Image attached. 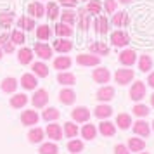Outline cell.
I'll return each mask as SVG.
<instances>
[{"label":"cell","instance_id":"1","mask_svg":"<svg viewBox=\"0 0 154 154\" xmlns=\"http://www.w3.org/2000/svg\"><path fill=\"white\" fill-rule=\"evenodd\" d=\"M133 69H130V68H121V69H118L116 73H114V80H116V83L119 85H126L130 83L133 80Z\"/></svg>","mask_w":154,"mask_h":154},{"label":"cell","instance_id":"2","mask_svg":"<svg viewBox=\"0 0 154 154\" xmlns=\"http://www.w3.org/2000/svg\"><path fill=\"white\" fill-rule=\"evenodd\" d=\"M135 61H137V54H135V50L126 49V50H121V52H119V63L123 64L125 68H130L132 64H135Z\"/></svg>","mask_w":154,"mask_h":154},{"label":"cell","instance_id":"3","mask_svg":"<svg viewBox=\"0 0 154 154\" xmlns=\"http://www.w3.org/2000/svg\"><path fill=\"white\" fill-rule=\"evenodd\" d=\"M76 63L80 66H99L100 57L95 56V54H80L76 57Z\"/></svg>","mask_w":154,"mask_h":154},{"label":"cell","instance_id":"4","mask_svg":"<svg viewBox=\"0 0 154 154\" xmlns=\"http://www.w3.org/2000/svg\"><path fill=\"white\" fill-rule=\"evenodd\" d=\"M92 78H94L95 83H107L111 80V73H109L107 68H97L92 73Z\"/></svg>","mask_w":154,"mask_h":154},{"label":"cell","instance_id":"5","mask_svg":"<svg viewBox=\"0 0 154 154\" xmlns=\"http://www.w3.org/2000/svg\"><path fill=\"white\" fill-rule=\"evenodd\" d=\"M31 102H33L35 107H43V106H47V102H49V92L43 90V88L36 90L33 99H31Z\"/></svg>","mask_w":154,"mask_h":154},{"label":"cell","instance_id":"6","mask_svg":"<svg viewBox=\"0 0 154 154\" xmlns=\"http://www.w3.org/2000/svg\"><path fill=\"white\" fill-rule=\"evenodd\" d=\"M144 95H146V85L142 83V82H135L132 85V88H130V99L140 100Z\"/></svg>","mask_w":154,"mask_h":154},{"label":"cell","instance_id":"7","mask_svg":"<svg viewBox=\"0 0 154 154\" xmlns=\"http://www.w3.org/2000/svg\"><path fill=\"white\" fill-rule=\"evenodd\" d=\"M73 119L75 121H78V123H85V121H88V118H90V111L87 109V107H75L73 109Z\"/></svg>","mask_w":154,"mask_h":154},{"label":"cell","instance_id":"8","mask_svg":"<svg viewBox=\"0 0 154 154\" xmlns=\"http://www.w3.org/2000/svg\"><path fill=\"white\" fill-rule=\"evenodd\" d=\"M128 35H126L125 31H121V29H118V31H114L111 35V42L112 45H116V47H125L126 43H128Z\"/></svg>","mask_w":154,"mask_h":154},{"label":"cell","instance_id":"9","mask_svg":"<svg viewBox=\"0 0 154 154\" xmlns=\"http://www.w3.org/2000/svg\"><path fill=\"white\" fill-rule=\"evenodd\" d=\"M59 100H61L63 104L69 106L76 100V94L71 90V88H63V90L59 92Z\"/></svg>","mask_w":154,"mask_h":154},{"label":"cell","instance_id":"10","mask_svg":"<svg viewBox=\"0 0 154 154\" xmlns=\"http://www.w3.org/2000/svg\"><path fill=\"white\" fill-rule=\"evenodd\" d=\"M33 52H35L40 59H50V57H52V49H50L49 45H45V43H36Z\"/></svg>","mask_w":154,"mask_h":154},{"label":"cell","instance_id":"11","mask_svg":"<svg viewBox=\"0 0 154 154\" xmlns=\"http://www.w3.org/2000/svg\"><path fill=\"white\" fill-rule=\"evenodd\" d=\"M21 85L24 90H33L36 88V78L35 75H29V73H24L21 76Z\"/></svg>","mask_w":154,"mask_h":154},{"label":"cell","instance_id":"12","mask_svg":"<svg viewBox=\"0 0 154 154\" xmlns=\"http://www.w3.org/2000/svg\"><path fill=\"white\" fill-rule=\"evenodd\" d=\"M114 94H116V92H114L112 87H102V88H99V92H97V99L102 100V102H107V100H112Z\"/></svg>","mask_w":154,"mask_h":154},{"label":"cell","instance_id":"13","mask_svg":"<svg viewBox=\"0 0 154 154\" xmlns=\"http://www.w3.org/2000/svg\"><path fill=\"white\" fill-rule=\"evenodd\" d=\"M36 121H38V114H36V111H23L21 114V123L23 125H36Z\"/></svg>","mask_w":154,"mask_h":154},{"label":"cell","instance_id":"14","mask_svg":"<svg viewBox=\"0 0 154 154\" xmlns=\"http://www.w3.org/2000/svg\"><path fill=\"white\" fill-rule=\"evenodd\" d=\"M17 80L16 78H4L2 80V92H5V94H12V92H16V88H17Z\"/></svg>","mask_w":154,"mask_h":154},{"label":"cell","instance_id":"15","mask_svg":"<svg viewBox=\"0 0 154 154\" xmlns=\"http://www.w3.org/2000/svg\"><path fill=\"white\" fill-rule=\"evenodd\" d=\"M17 59L21 64H29L33 61V50L28 49V47H23L19 52H17Z\"/></svg>","mask_w":154,"mask_h":154},{"label":"cell","instance_id":"16","mask_svg":"<svg viewBox=\"0 0 154 154\" xmlns=\"http://www.w3.org/2000/svg\"><path fill=\"white\" fill-rule=\"evenodd\" d=\"M94 114H95L99 119H106V118H109V116L112 114V107H111V106H107V104L97 106V107H95V111H94Z\"/></svg>","mask_w":154,"mask_h":154},{"label":"cell","instance_id":"17","mask_svg":"<svg viewBox=\"0 0 154 154\" xmlns=\"http://www.w3.org/2000/svg\"><path fill=\"white\" fill-rule=\"evenodd\" d=\"M133 132L137 133V135H140V137H147L149 135V132H151V128H149V123H146V121H137V123H133Z\"/></svg>","mask_w":154,"mask_h":154},{"label":"cell","instance_id":"18","mask_svg":"<svg viewBox=\"0 0 154 154\" xmlns=\"http://www.w3.org/2000/svg\"><path fill=\"white\" fill-rule=\"evenodd\" d=\"M54 49H56L57 52L66 54V52H69V50L73 49V43H71L69 40H66V38H61V40H56V42H54Z\"/></svg>","mask_w":154,"mask_h":154},{"label":"cell","instance_id":"19","mask_svg":"<svg viewBox=\"0 0 154 154\" xmlns=\"http://www.w3.org/2000/svg\"><path fill=\"white\" fill-rule=\"evenodd\" d=\"M28 12L33 16V17H43V14H45V7H43L40 2H33V4H29Z\"/></svg>","mask_w":154,"mask_h":154},{"label":"cell","instance_id":"20","mask_svg":"<svg viewBox=\"0 0 154 154\" xmlns=\"http://www.w3.org/2000/svg\"><path fill=\"white\" fill-rule=\"evenodd\" d=\"M57 82L61 85H73L76 82V76L73 75V73H66V71H61L59 75H57Z\"/></svg>","mask_w":154,"mask_h":154},{"label":"cell","instance_id":"21","mask_svg":"<svg viewBox=\"0 0 154 154\" xmlns=\"http://www.w3.org/2000/svg\"><path fill=\"white\" fill-rule=\"evenodd\" d=\"M144 147H146V142L142 139L133 137V139L128 140V149H130L132 152H140V151H144Z\"/></svg>","mask_w":154,"mask_h":154},{"label":"cell","instance_id":"22","mask_svg":"<svg viewBox=\"0 0 154 154\" xmlns=\"http://www.w3.org/2000/svg\"><path fill=\"white\" fill-rule=\"evenodd\" d=\"M99 130H100V133H102L104 137H112V135L116 133V126L112 125L111 121H102L100 126H99Z\"/></svg>","mask_w":154,"mask_h":154},{"label":"cell","instance_id":"23","mask_svg":"<svg viewBox=\"0 0 154 154\" xmlns=\"http://www.w3.org/2000/svg\"><path fill=\"white\" fill-rule=\"evenodd\" d=\"M47 135H49V139H52V140H59L63 137V130H61L59 125L52 123V125L47 126Z\"/></svg>","mask_w":154,"mask_h":154},{"label":"cell","instance_id":"24","mask_svg":"<svg viewBox=\"0 0 154 154\" xmlns=\"http://www.w3.org/2000/svg\"><path fill=\"white\" fill-rule=\"evenodd\" d=\"M95 135H97V128H95V126L90 125V123L83 125V128H82V137H83L85 140H92V139H95Z\"/></svg>","mask_w":154,"mask_h":154},{"label":"cell","instance_id":"25","mask_svg":"<svg viewBox=\"0 0 154 154\" xmlns=\"http://www.w3.org/2000/svg\"><path fill=\"white\" fill-rule=\"evenodd\" d=\"M69 66H71V59L68 56H59L56 61H54V68H56V69H59V71L68 69Z\"/></svg>","mask_w":154,"mask_h":154},{"label":"cell","instance_id":"26","mask_svg":"<svg viewBox=\"0 0 154 154\" xmlns=\"http://www.w3.org/2000/svg\"><path fill=\"white\" fill-rule=\"evenodd\" d=\"M28 102V97L24 95V94H16L14 97H11V106L16 107V109H19V107H24Z\"/></svg>","mask_w":154,"mask_h":154},{"label":"cell","instance_id":"27","mask_svg":"<svg viewBox=\"0 0 154 154\" xmlns=\"http://www.w3.org/2000/svg\"><path fill=\"white\" fill-rule=\"evenodd\" d=\"M61 23H64V24H73V23L76 21V12H73L71 9H66V11H63L61 12Z\"/></svg>","mask_w":154,"mask_h":154},{"label":"cell","instance_id":"28","mask_svg":"<svg viewBox=\"0 0 154 154\" xmlns=\"http://www.w3.org/2000/svg\"><path fill=\"white\" fill-rule=\"evenodd\" d=\"M116 125H118L121 130H126V128H130V125H132V118H130L126 112L118 114V118H116Z\"/></svg>","mask_w":154,"mask_h":154},{"label":"cell","instance_id":"29","mask_svg":"<svg viewBox=\"0 0 154 154\" xmlns=\"http://www.w3.org/2000/svg\"><path fill=\"white\" fill-rule=\"evenodd\" d=\"M90 50H92V54H95V56H107L109 54V49H107V45H104L102 42H99V43H92L90 45Z\"/></svg>","mask_w":154,"mask_h":154},{"label":"cell","instance_id":"30","mask_svg":"<svg viewBox=\"0 0 154 154\" xmlns=\"http://www.w3.org/2000/svg\"><path fill=\"white\" fill-rule=\"evenodd\" d=\"M139 69L144 71V73H147L149 69H152V59H151V56H140Z\"/></svg>","mask_w":154,"mask_h":154},{"label":"cell","instance_id":"31","mask_svg":"<svg viewBox=\"0 0 154 154\" xmlns=\"http://www.w3.org/2000/svg\"><path fill=\"white\" fill-rule=\"evenodd\" d=\"M17 26L23 29H26V31H31V29L35 28V21L31 17H28V16H24V17H19L17 19Z\"/></svg>","mask_w":154,"mask_h":154},{"label":"cell","instance_id":"32","mask_svg":"<svg viewBox=\"0 0 154 154\" xmlns=\"http://www.w3.org/2000/svg\"><path fill=\"white\" fill-rule=\"evenodd\" d=\"M56 33H57V36H71L73 35V28H71L69 24L59 23L56 26Z\"/></svg>","mask_w":154,"mask_h":154},{"label":"cell","instance_id":"33","mask_svg":"<svg viewBox=\"0 0 154 154\" xmlns=\"http://www.w3.org/2000/svg\"><path fill=\"white\" fill-rule=\"evenodd\" d=\"M38 152H40V154H57V152H59V149H57L56 144H52V142H45V144L40 146Z\"/></svg>","mask_w":154,"mask_h":154},{"label":"cell","instance_id":"34","mask_svg":"<svg viewBox=\"0 0 154 154\" xmlns=\"http://www.w3.org/2000/svg\"><path fill=\"white\" fill-rule=\"evenodd\" d=\"M28 139H29V142H33V144L42 142V139H43V130H42V128H33V130H29Z\"/></svg>","mask_w":154,"mask_h":154},{"label":"cell","instance_id":"35","mask_svg":"<svg viewBox=\"0 0 154 154\" xmlns=\"http://www.w3.org/2000/svg\"><path fill=\"white\" fill-rule=\"evenodd\" d=\"M33 73H35L36 76L45 78V76H49V68L43 63H35L33 64Z\"/></svg>","mask_w":154,"mask_h":154},{"label":"cell","instance_id":"36","mask_svg":"<svg viewBox=\"0 0 154 154\" xmlns=\"http://www.w3.org/2000/svg\"><path fill=\"white\" fill-rule=\"evenodd\" d=\"M59 116H61V112L57 111L56 107H47L42 114V118L45 119V121H54V119H57Z\"/></svg>","mask_w":154,"mask_h":154},{"label":"cell","instance_id":"37","mask_svg":"<svg viewBox=\"0 0 154 154\" xmlns=\"http://www.w3.org/2000/svg\"><path fill=\"white\" fill-rule=\"evenodd\" d=\"M126 23H128V16H126V12H116V14L112 16V24L114 26H125Z\"/></svg>","mask_w":154,"mask_h":154},{"label":"cell","instance_id":"38","mask_svg":"<svg viewBox=\"0 0 154 154\" xmlns=\"http://www.w3.org/2000/svg\"><path fill=\"white\" fill-rule=\"evenodd\" d=\"M45 14L49 16L50 19H57V16L61 14V12H59V7H57V4H56V2H49V4H47Z\"/></svg>","mask_w":154,"mask_h":154},{"label":"cell","instance_id":"39","mask_svg":"<svg viewBox=\"0 0 154 154\" xmlns=\"http://www.w3.org/2000/svg\"><path fill=\"white\" fill-rule=\"evenodd\" d=\"M36 36H38V40H49L50 28L47 26V24H40V26H36Z\"/></svg>","mask_w":154,"mask_h":154},{"label":"cell","instance_id":"40","mask_svg":"<svg viewBox=\"0 0 154 154\" xmlns=\"http://www.w3.org/2000/svg\"><path fill=\"white\" fill-rule=\"evenodd\" d=\"M14 21V14L12 12H2L0 14V26L2 28H9Z\"/></svg>","mask_w":154,"mask_h":154},{"label":"cell","instance_id":"41","mask_svg":"<svg viewBox=\"0 0 154 154\" xmlns=\"http://www.w3.org/2000/svg\"><path fill=\"white\" fill-rule=\"evenodd\" d=\"M100 11H102V4L99 0H90L88 2V5H87V12L88 14H100Z\"/></svg>","mask_w":154,"mask_h":154},{"label":"cell","instance_id":"42","mask_svg":"<svg viewBox=\"0 0 154 154\" xmlns=\"http://www.w3.org/2000/svg\"><path fill=\"white\" fill-rule=\"evenodd\" d=\"M95 29H97V33H100V35L107 33V19H106L104 16L97 17V21H95Z\"/></svg>","mask_w":154,"mask_h":154},{"label":"cell","instance_id":"43","mask_svg":"<svg viewBox=\"0 0 154 154\" xmlns=\"http://www.w3.org/2000/svg\"><path fill=\"white\" fill-rule=\"evenodd\" d=\"M76 16L80 17V28L82 29L88 28V12H87V9H80Z\"/></svg>","mask_w":154,"mask_h":154},{"label":"cell","instance_id":"44","mask_svg":"<svg viewBox=\"0 0 154 154\" xmlns=\"http://www.w3.org/2000/svg\"><path fill=\"white\" fill-rule=\"evenodd\" d=\"M64 133H66V137H68V139H75V137H76L78 135V126L76 125H73V123H66V125H64Z\"/></svg>","mask_w":154,"mask_h":154},{"label":"cell","instance_id":"45","mask_svg":"<svg viewBox=\"0 0 154 154\" xmlns=\"http://www.w3.org/2000/svg\"><path fill=\"white\" fill-rule=\"evenodd\" d=\"M11 42L14 43V45H23V43L26 42V40H24V35H23V31L14 29V31H12V35H11Z\"/></svg>","mask_w":154,"mask_h":154},{"label":"cell","instance_id":"46","mask_svg":"<svg viewBox=\"0 0 154 154\" xmlns=\"http://www.w3.org/2000/svg\"><path fill=\"white\" fill-rule=\"evenodd\" d=\"M82 149H83V142L82 140H71L69 144H68V151L69 152H82Z\"/></svg>","mask_w":154,"mask_h":154},{"label":"cell","instance_id":"47","mask_svg":"<svg viewBox=\"0 0 154 154\" xmlns=\"http://www.w3.org/2000/svg\"><path fill=\"white\" fill-rule=\"evenodd\" d=\"M133 114H135V116H142V118H144V116H147V114H149V107H147V106H144V104H137L135 107H133Z\"/></svg>","mask_w":154,"mask_h":154},{"label":"cell","instance_id":"48","mask_svg":"<svg viewBox=\"0 0 154 154\" xmlns=\"http://www.w3.org/2000/svg\"><path fill=\"white\" fill-rule=\"evenodd\" d=\"M116 0H104V7H106V12L107 14H112L114 11H116Z\"/></svg>","mask_w":154,"mask_h":154},{"label":"cell","instance_id":"49","mask_svg":"<svg viewBox=\"0 0 154 154\" xmlns=\"http://www.w3.org/2000/svg\"><path fill=\"white\" fill-rule=\"evenodd\" d=\"M59 4H61V5H64V7L71 9V7H76L78 0H59Z\"/></svg>","mask_w":154,"mask_h":154},{"label":"cell","instance_id":"50","mask_svg":"<svg viewBox=\"0 0 154 154\" xmlns=\"http://www.w3.org/2000/svg\"><path fill=\"white\" fill-rule=\"evenodd\" d=\"M128 151H130V149H126L123 144H118V146L114 147V154H130Z\"/></svg>","mask_w":154,"mask_h":154},{"label":"cell","instance_id":"51","mask_svg":"<svg viewBox=\"0 0 154 154\" xmlns=\"http://www.w3.org/2000/svg\"><path fill=\"white\" fill-rule=\"evenodd\" d=\"M9 38H11V36H9L7 33H4V35L0 36V47H4V45L9 42Z\"/></svg>","mask_w":154,"mask_h":154},{"label":"cell","instance_id":"52","mask_svg":"<svg viewBox=\"0 0 154 154\" xmlns=\"http://www.w3.org/2000/svg\"><path fill=\"white\" fill-rule=\"evenodd\" d=\"M4 50H5V52H12V50H14V43H12V42H7L5 45H4Z\"/></svg>","mask_w":154,"mask_h":154},{"label":"cell","instance_id":"53","mask_svg":"<svg viewBox=\"0 0 154 154\" xmlns=\"http://www.w3.org/2000/svg\"><path fill=\"white\" fill-rule=\"evenodd\" d=\"M147 83L154 88V73H151V75H149V78H147Z\"/></svg>","mask_w":154,"mask_h":154},{"label":"cell","instance_id":"54","mask_svg":"<svg viewBox=\"0 0 154 154\" xmlns=\"http://www.w3.org/2000/svg\"><path fill=\"white\" fill-rule=\"evenodd\" d=\"M118 2H121V4H130L132 0H118Z\"/></svg>","mask_w":154,"mask_h":154},{"label":"cell","instance_id":"55","mask_svg":"<svg viewBox=\"0 0 154 154\" xmlns=\"http://www.w3.org/2000/svg\"><path fill=\"white\" fill-rule=\"evenodd\" d=\"M151 104H152V107H154V94L151 95Z\"/></svg>","mask_w":154,"mask_h":154},{"label":"cell","instance_id":"56","mask_svg":"<svg viewBox=\"0 0 154 154\" xmlns=\"http://www.w3.org/2000/svg\"><path fill=\"white\" fill-rule=\"evenodd\" d=\"M0 59H2V50H0Z\"/></svg>","mask_w":154,"mask_h":154},{"label":"cell","instance_id":"57","mask_svg":"<svg viewBox=\"0 0 154 154\" xmlns=\"http://www.w3.org/2000/svg\"><path fill=\"white\" fill-rule=\"evenodd\" d=\"M139 154H147V152H139Z\"/></svg>","mask_w":154,"mask_h":154},{"label":"cell","instance_id":"58","mask_svg":"<svg viewBox=\"0 0 154 154\" xmlns=\"http://www.w3.org/2000/svg\"><path fill=\"white\" fill-rule=\"evenodd\" d=\"M152 128H154V123H152Z\"/></svg>","mask_w":154,"mask_h":154}]
</instances>
